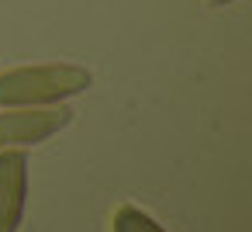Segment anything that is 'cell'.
Segmentation results:
<instances>
[{
  "label": "cell",
  "mask_w": 252,
  "mask_h": 232,
  "mask_svg": "<svg viewBox=\"0 0 252 232\" xmlns=\"http://www.w3.org/2000/svg\"><path fill=\"white\" fill-rule=\"evenodd\" d=\"M211 7H221V4H231V0H207Z\"/></svg>",
  "instance_id": "5b68a950"
},
{
  "label": "cell",
  "mask_w": 252,
  "mask_h": 232,
  "mask_svg": "<svg viewBox=\"0 0 252 232\" xmlns=\"http://www.w3.org/2000/svg\"><path fill=\"white\" fill-rule=\"evenodd\" d=\"M28 197V156L21 149H0V232H18Z\"/></svg>",
  "instance_id": "3957f363"
},
{
  "label": "cell",
  "mask_w": 252,
  "mask_h": 232,
  "mask_svg": "<svg viewBox=\"0 0 252 232\" xmlns=\"http://www.w3.org/2000/svg\"><path fill=\"white\" fill-rule=\"evenodd\" d=\"M73 121V111L66 104H49V108H11L0 115V149L14 146H35L52 135H59Z\"/></svg>",
  "instance_id": "7a4b0ae2"
},
{
  "label": "cell",
  "mask_w": 252,
  "mask_h": 232,
  "mask_svg": "<svg viewBox=\"0 0 252 232\" xmlns=\"http://www.w3.org/2000/svg\"><path fill=\"white\" fill-rule=\"evenodd\" d=\"M94 83L90 70L76 63H45V66H14L0 73V104L4 108H49L66 97L83 94Z\"/></svg>",
  "instance_id": "6da1fadb"
},
{
  "label": "cell",
  "mask_w": 252,
  "mask_h": 232,
  "mask_svg": "<svg viewBox=\"0 0 252 232\" xmlns=\"http://www.w3.org/2000/svg\"><path fill=\"white\" fill-rule=\"evenodd\" d=\"M111 232H166L149 211L135 208V204H121L111 215Z\"/></svg>",
  "instance_id": "277c9868"
}]
</instances>
